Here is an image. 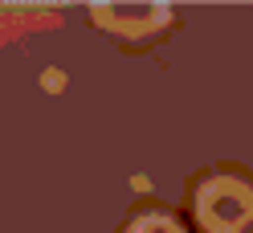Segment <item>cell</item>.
I'll list each match as a JSON object with an SVG mask.
<instances>
[{"instance_id":"cell-1","label":"cell","mask_w":253,"mask_h":233,"mask_svg":"<svg viewBox=\"0 0 253 233\" xmlns=\"http://www.w3.org/2000/svg\"><path fill=\"white\" fill-rule=\"evenodd\" d=\"M196 217L204 233H245L253 225V188L237 176H212L196 192Z\"/></svg>"},{"instance_id":"cell-3","label":"cell","mask_w":253,"mask_h":233,"mask_svg":"<svg viewBox=\"0 0 253 233\" xmlns=\"http://www.w3.org/2000/svg\"><path fill=\"white\" fill-rule=\"evenodd\" d=\"M126 233H184V229L176 225V217H168V213H139V217H131Z\"/></svg>"},{"instance_id":"cell-2","label":"cell","mask_w":253,"mask_h":233,"mask_svg":"<svg viewBox=\"0 0 253 233\" xmlns=\"http://www.w3.org/2000/svg\"><path fill=\"white\" fill-rule=\"evenodd\" d=\"M90 17L98 21L106 33L119 37H151L168 25L171 8L168 4H94Z\"/></svg>"}]
</instances>
